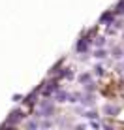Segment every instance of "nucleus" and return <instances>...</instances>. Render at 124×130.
Wrapping results in <instances>:
<instances>
[{
  "mask_svg": "<svg viewBox=\"0 0 124 130\" xmlns=\"http://www.w3.org/2000/svg\"><path fill=\"white\" fill-rule=\"evenodd\" d=\"M113 53H115V55H113L115 59H120V57H122V49H120V47H115Z\"/></svg>",
  "mask_w": 124,
  "mask_h": 130,
  "instance_id": "obj_4",
  "label": "nucleus"
},
{
  "mask_svg": "<svg viewBox=\"0 0 124 130\" xmlns=\"http://www.w3.org/2000/svg\"><path fill=\"white\" fill-rule=\"evenodd\" d=\"M120 72H124V64H122V66H120Z\"/></svg>",
  "mask_w": 124,
  "mask_h": 130,
  "instance_id": "obj_10",
  "label": "nucleus"
},
{
  "mask_svg": "<svg viewBox=\"0 0 124 130\" xmlns=\"http://www.w3.org/2000/svg\"><path fill=\"white\" fill-rule=\"evenodd\" d=\"M87 49H88V40H81V42L77 43V51L83 53V51H87Z\"/></svg>",
  "mask_w": 124,
  "mask_h": 130,
  "instance_id": "obj_1",
  "label": "nucleus"
},
{
  "mask_svg": "<svg viewBox=\"0 0 124 130\" xmlns=\"http://www.w3.org/2000/svg\"><path fill=\"white\" fill-rule=\"evenodd\" d=\"M105 113H118V107H115V106H105Z\"/></svg>",
  "mask_w": 124,
  "mask_h": 130,
  "instance_id": "obj_3",
  "label": "nucleus"
},
{
  "mask_svg": "<svg viewBox=\"0 0 124 130\" xmlns=\"http://www.w3.org/2000/svg\"><path fill=\"white\" fill-rule=\"evenodd\" d=\"M104 57H105V51H101V49L96 51V59H104Z\"/></svg>",
  "mask_w": 124,
  "mask_h": 130,
  "instance_id": "obj_6",
  "label": "nucleus"
},
{
  "mask_svg": "<svg viewBox=\"0 0 124 130\" xmlns=\"http://www.w3.org/2000/svg\"><path fill=\"white\" fill-rule=\"evenodd\" d=\"M111 19H113V11H107V13H104V15H101V19H100V21H101L104 25H107Z\"/></svg>",
  "mask_w": 124,
  "mask_h": 130,
  "instance_id": "obj_2",
  "label": "nucleus"
},
{
  "mask_svg": "<svg viewBox=\"0 0 124 130\" xmlns=\"http://www.w3.org/2000/svg\"><path fill=\"white\" fill-rule=\"evenodd\" d=\"M83 81H85V83H88V81H90V77H88L87 74H85V75H81V83H83Z\"/></svg>",
  "mask_w": 124,
  "mask_h": 130,
  "instance_id": "obj_8",
  "label": "nucleus"
},
{
  "mask_svg": "<svg viewBox=\"0 0 124 130\" xmlns=\"http://www.w3.org/2000/svg\"><path fill=\"white\" fill-rule=\"evenodd\" d=\"M117 13H120V15H124V0L122 2L117 4Z\"/></svg>",
  "mask_w": 124,
  "mask_h": 130,
  "instance_id": "obj_5",
  "label": "nucleus"
},
{
  "mask_svg": "<svg viewBox=\"0 0 124 130\" xmlns=\"http://www.w3.org/2000/svg\"><path fill=\"white\" fill-rule=\"evenodd\" d=\"M104 42H105L104 38H98V40H96V45H100V47H101V45H104Z\"/></svg>",
  "mask_w": 124,
  "mask_h": 130,
  "instance_id": "obj_9",
  "label": "nucleus"
},
{
  "mask_svg": "<svg viewBox=\"0 0 124 130\" xmlns=\"http://www.w3.org/2000/svg\"><path fill=\"white\" fill-rule=\"evenodd\" d=\"M96 74H98V75H101V74H104V68H101V66H96Z\"/></svg>",
  "mask_w": 124,
  "mask_h": 130,
  "instance_id": "obj_7",
  "label": "nucleus"
}]
</instances>
